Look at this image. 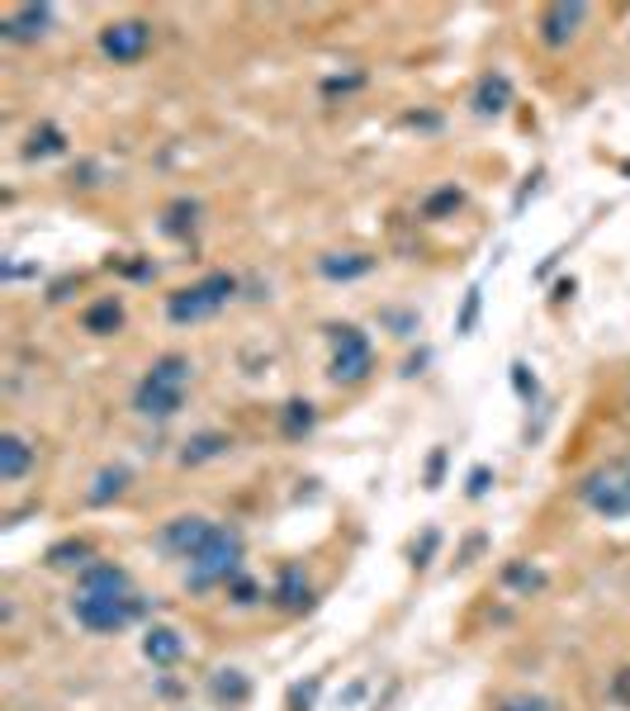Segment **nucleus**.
<instances>
[{
  "label": "nucleus",
  "mask_w": 630,
  "mask_h": 711,
  "mask_svg": "<svg viewBox=\"0 0 630 711\" xmlns=\"http://www.w3.org/2000/svg\"><path fill=\"white\" fill-rule=\"evenodd\" d=\"M191 379H195L191 356H181V352L156 356L148 366V375L138 379V389H133V413L152 418V422L176 418L185 408V394H191Z\"/></svg>",
  "instance_id": "f257e3e1"
},
{
  "label": "nucleus",
  "mask_w": 630,
  "mask_h": 711,
  "mask_svg": "<svg viewBox=\"0 0 630 711\" xmlns=\"http://www.w3.org/2000/svg\"><path fill=\"white\" fill-rule=\"evenodd\" d=\"M242 556H247L242 531H238V527H224V521H218L214 536L204 541V550H199L191 564H185V589H191V593L228 589V583L242 574Z\"/></svg>",
  "instance_id": "f03ea898"
},
{
  "label": "nucleus",
  "mask_w": 630,
  "mask_h": 711,
  "mask_svg": "<svg viewBox=\"0 0 630 711\" xmlns=\"http://www.w3.org/2000/svg\"><path fill=\"white\" fill-rule=\"evenodd\" d=\"M72 616L90 636H119L129 622L143 616L138 593H96V589H72Z\"/></svg>",
  "instance_id": "7ed1b4c3"
},
{
  "label": "nucleus",
  "mask_w": 630,
  "mask_h": 711,
  "mask_svg": "<svg viewBox=\"0 0 630 711\" xmlns=\"http://www.w3.org/2000/svg\"><path fill=\"white\" fill-rule=\"evenodd\" d=\"M232 294H238V280H232L228 271H214L195 284H185V290H176V294H166V319L176 327L204 323V319H214V313H224Z\"/></svg>",
  "instance_id": "20e7f679"
},
{
  "label": "nucleus",
  "mask_w": 630,
  "mask_h": 711,
  "mask_svg": "<svg viewBox=\"0 0 630 711\" xmlns=\"http://www.w3.org/2000/svg\"><path fill=\"white\" fill-rule=\"evenodd\" d=\"M327 337H333V366H327V375H333L337 385H366L374 370V346L366 332L356 323H333Z\"/></svg>",
  "instance_id": "39448f33"
},
{
  "label": "nucleus",
  "mask_w": 630,
  "mask_h": 711,
  "mask_svg": "<svg viewBox=\"0 0 630 711\" xmlns=\"http://www.w3.org/2000/svg\"><path fill=\"white\" fill-rule=\"evenodd\" d=\"M578 498L607 521L630 517V465H607V470L588 474V480L578 484Z\"/></svg>",
  "instance_id": "423d86ee"
},
{
  "label": "nucleus",
  "mask_w": 630,
  "mask_h": 711,
  "mask_svg": "<svg viewBox=\"0 0 630 711\" xmlns=\"http://www.w3.org/2000/svg\"><path fill=\"white\" fill-rule=\"evenodd\" d=\"M152 47V24L148 20H115L100 29V53L109 62H119V67H129V62H143Z\"/></svg>",
  "instance_id": "0eeeda50"
},
{
  "label": "nucleus",
  "mask_w": 630,
  "mask_h": 711,
  "mask_svg": "<svg viewBox=\"0 0 630 711\" xmlns=\"http://www.w3.org/2000/svg\"><path fill=\"white\" fill-rule=\"evenodd\" d=\"M214 527L218 521H209V517H199V513H185V517H171L162 531H156V546L166 550V556H176V560H185L191 564L199 550H204V541L214 536Z\"/></svg>",
  "instance_id": "6e6552de"
},
{
  "label": "nucleus",
  "mask_w": 630,
  "mask_h": 711,
  "mask_svg": "<svg viewBox=\"0 0 630 711\" xmlns=\"http://www.w3.org/2000/svg\"><path fill=\"white\" fill-rule=\"evenodd\" d=\"M583 20H588V6H583V0H555V6L541 10L535 29H541V43L545 47H569L574 34L583 29Z\"/></svg>",
  "instance_id": "1a4fd4ad"
},
{
  "label": "nucleus",
  "mask_w": 630,
  "mask_h": 711,
  "mask_svg": "<svg viewBox=\"0 0 630 711\" xmlns=\"http://www.w3.org/2000/svg\"><path fill=\"white\" fill-rule=\"evenodd\" d=\"M48 29H53V6L29 0V6H14L6 20H0V39L6 43H39Z\"/></svg>",
  "instance_id": "9d476101"
},
{
  "label": "nucleus",
  "mask_w": 630,
  "mask_h": 711,
  "mask_svg": "<svg viewBox=\"0 0 630 711\" xmlns=\"http://www.w3.org/2000/svg\"><path fill=\"white\" fill-rule=\"evenodd\" d=\"M271 603L280 612H290V616H298V612L313 607V583L304 574V564H280V574L271 583Z\"/></svg>",
  "instance_id": "9b49d317"
},
{
  "label": "nucleus",
  "mask_w": 630,
  "mask_h": 711,
  "mask_svg": "<svg viewBox=\"0 0 630 711\" xmlns=\"http://www.w3.org/2000/svg\"><path fill=\"white\" fill-rule=\"evenodd\" d=\"M143 655H148L152 669H171V664L185 659V636L176 626H166V622H152L148 636H143Z\"/></svg>",
  "instance_id": "f8f14e48"
},
{
  "label": "nucleus",
  "mask_w": 630,
  "mask_h": 711,
  "mask_svg": "<svg viewBox=\"0 0 630 711\" xmlns=\"http://www.w3.org/2000/svg\"><path fill=\"white\" fill-rule=\"evenodd\" d=\"M475 115L479 119H498V115H508V105H512V82L502 72H488L479 76V86H475Z\"/></svg>",
  "instance_id": "ddd939ff"
},
{
  "label": "nucleus",
  "mask_w": 630,
  "mask_h": 711,
  "mask_svg": "<svg viewBox=\"0 0 630 711\" xmlns=\"http://www.w3.org/2000/svg\"><path fill=\"white\" fill-rule=\"evenodd\" d=\"M129 484H133V470L129 465H105V470H96V480H90L86 503H90V508H109L115 498L129 494Z\"/></svg>",
  "instance_id": "4468645a"
},
{
  "label": "nucleus",
  "mask_w": 630,
  "mask_h": 711,
  "mask_svg": "<svg viewBox=\"0 0 630 711\" xmlns=\"http://www.w3.org/2000/svg\"><path fill=\"white\" fill-rule=\"evenodd\" d=\"M29 470H34V446H29L24 437L6 432V437H0V480H6V484H20Z\"/></svg>",
  "instance_id": "2eb2a0df"
},
{
  "label": "nucleus",
  "mask_w": 630,
  "mask_h": 711,
  "mask_svg": "<svg viewBox=\"0 0 630 711\" xmlns=\"http://www.w3.org/2000/svg\"><path fill=\"white\" fill-rule=\"evenodd\" d=\"M318 271L327 280H360L374 271V257H366V251H327V257H318Z\"/></svg>",
  "instance_id": "dca6fc26"
},
{
  "label": "nucleus",
  "mask_w": 630,
  "mask_h": 711,
  "mask_svg": "<svg viewBox=\"0 0 630 711\" xmlns=\"http://www.w3.org/2000/svg\"><path fill=\"white\" fill-rule=\"evenodd\" d=\"M232 451V437L228 432H195L191 441H185V451H181V465H209L218 461V455H228Z\"/></svg>",
  "instance_id": "f3484780"
},
{
  "label": "nucleus",
  "mask_w": 630,
  "mask_h": 711,
  "mask_svg": "<svg viewBox=\"0 0 630 711\" xmlns=\"http://www.w3.org/2000/svg\"><path fill=\"white\" fill-rule=\"evenodd\" d=\"M209 698L218 702V707H242L247 698H251V683H247V674L242 669H218L214 678H209Z\"/></svg>",
  "instance_id": "a211bd4d"
},
{
  "label": "nucleus",
  "mask_w": 630,
  "mask_h": 711,
  "mask_svg": "<svg viewBox=\"0 0 630 711\" xmlns=\"http://www.w3.org/2000/svg\"><path fill=\"white\" fill-rule=\"evenodd\" d=\"M313 427H318V408H313L308 399H290L285 408H280V432H285L290 441L308 437Z\"/></svg>",
  "instance_id": "6ab92c4d"
},
{
  "label": "nucleus",
  "mask_w": 630,
  "mask_h": 711,
  "mask_svg": "<svg viewBox=\"0 0 630 711\" xmlns=\"http://www.w3.org/2000/svg\"><path fill=\"white\" fill-rule=\"evenodd\" d=\"M82 327H86V332H96V337H109V332H119V327H123V304H119L115 294L100 299V304H90V309H86Z\"/></svg>",
  "instance_id": "aec40b11"
},
{
  "label": "nucleus",
  "mask_w": 630,
  "mask_h": 711,
  "mask_svg": "<svg viewBox=\"0 0 630 711\" xmlns=\"http://www.w3.org/2000/svg\"><path fill=\"white\" fill-rule=\"evenodd\" d=\"M96 560V550H90V541H57L53 550H48V569H76V574H82V569Z\"/></svg>",
  "instance_id": "412c9836"
},
{
  "label": "nucleus",
  "mask_w": 630,
  "mask_h": 711,
  "mask_svg": "<svg viewBox=\"0 0 630 711\" xmlns=\"http://www.w3.org/2000/svg\"><path fill=\"white\" fill-rule=\"evenodd\" d=\"M502 583H508V589L512 593H541L545 589V574H541V569H535V564H526V560H512L508 569H502Z\"/></svg>",
  "instance_id": "4be33fe9"
},
{
  "label": "nucleus",
  "mask_w": 630,
  "mask_h": 711,
  "mask_svg": "<svg viewBox=\"0 0 630 711\" xmlns=\"http://www.w3.org/2000/svg\"><path fill=\"white\" fill-rule=\"evenodd\" d=\"M57 152H67V138H62V129L43 123V129L29 133V148H24L29 162H43V157H57Z\"/></svg>",
  "instance_id": "5701e85b"
},
{
  "label": "nucleus",
  "mask_w": 630,
  "mask_h": 711,
  "mask_svg": "<svg viewBox=\"0 0 630 711\" xmlns=\"http://www.w3.org/2000/svg\"><path fill=\"white\" fill-rule=\"evenodd\" d=\"M195 218H199V204H195V200H176V204L166 209L162 233H171V237H191V233H195Z\"/></svg>",
  "instance_id": "b1692460"
},
{
  "label": "nucleus",
  "mask_w": 630,
  "mask_h": 711,
  "mask_svg": "<svg viewBox=\"0 0 630 711\" xmlns=\"http://www.w3.org/2000/svg\"><path fill=\"white\" fill-rule=\"evenodd\" d=\"M465 204V190L460 185H441L436 195H427V204H422V218H446V214H455Z\"/></svg>",
  "instance_id": "393cba45"
},
{
  "label": "nucleus",
  "mask_w": 630,
  "mask_h": 711,
  "mask_svg": "<svg viewBox=\"0 0 630 711\" xmlns=\"http://www.w3.org/2000/svg\"><path fill=\"white\" fill-rule=\"evenodd\" d=\"M318 688H323V674H313L308 683H294L290 688V711H313V702H318Z\"/></svg>",
  "instance_id": "a878e982"
},
{
  "label": "nucleus",
  "mask_w": 630,
  "mask_h": 711,
  "mask_svg": "<svg viewBox=\"0 0 630 711\" xmlns=\"http://www.w3.org/2000/svg\"><path fill=\"white\" fill-rule=\"evenodd\" d=\"M479 304H484V284H469L465 309H460V319H455V332H475V323H479Z\"/></svg>",
  "instance_id": "bb28decb"
},
{
  "label": "nucleus",
  "mask_w": 630,
  "mask_h": 711,
  "mask_svg": "<svg viewBox=\"0 0 630 711\" xmlns=\"http://www.w3.org/2000/svg\"><path fill=\"white\" fill-rule=\"evenodd\" d=\"M512 389L522 394L526 403H535V394H541V385H535V375L526 370V360H512Z\"/></svg>",
  "instance_id": "cd10ccee"
},
{
  "label": "nucleus",
  "mask_w": 630,
  "mask_h": 711,
  "mask_svg": "<svg viewBox=\"0 0 630 711\" xmlns=\"http://www.w3.org/2000/svg\"><path fill=\"white\" fill-rule=\"evenodd\" d=\"M436 546H441V531H436V527H427V531H422V546H413V564H417V569H427V564H432V556H436Z\"/></svg>",
  "instance_id": "c85d7f7f"
},
{
  "label": "nucleus",
  "mask_w": 630,
  "mask_h": 711,
  "mask_svg": "<svg viewBox=\"0 0 630 711\" xmlns=\"http://www.w3.org/2000/svg\"><path fill=\"white\" fill-rule=\"evenodd\" d=\"M228 597H232V603H238V607H251V603H257V597H261V589H257V583H251V579H232L228 583Z\"/></svg>",
  "instance_id": "c756f323"
},
{
  "label": "nucleus",
  "mask_w": 630,
  "mask_h": 711,
  "mask_svg": "<svg viewBox=\"0 0 630 711\" xmlns=\"http://www.w3.org/2000/svg\"><path fill=\"white\" fill-rule=\"evenodd\" d=\"M607 698L617 702V707H630V669H617V674H611V688H607Z\"/></svg>",
  "instance_id": "7c9ffc66"
},
{
  "label": "nucleus",
  "mask_w": 630,
  "mask_h": 711,
  "mask_svg": "<svg viewBox=\"0 0 630 711\" xmlns=\"http://www.w3.org/2000/svg\"><path fill=\"white\" fill-rule=\"evenodd\" d=\"M488 484H493V470H488V465H475V470H469V488H465V494H469V498H484Z\"/></svg>",
  "instance_id": "2f4dec72"
},
{
  "label": "nucleus",
  "mask_w": 630,
  "mask_h": 711,
  "mask_svg": "<svg viewBox=\"0 0 630 711\" xmlns=\"http://www.w3.org/2000/svg\"><path fill=\"white\" fill-rule=\"evenodd\" d=\"M498 711H550V702H545V698H531V692H522V698H508Z\"/></svg>",
  "instance_id": "473e14b6"
},
{
  "label": "nucleus",
  "mask_w": 630,
  "mask_h": 711,
  "mask_svg": "<svg viewBox=\"0 0 630 711\" xmlns=\"http://www.w3.org/2000/svg\"><path fill=\"white\" fill-rule=\"evenodd\" d=\"M441 474H446V446L432 451V461H427V488H441Z\"/></svg>",
  "instance_id": "72a5a7b5"
},
{
  "label": "nucleus",
  "mask_w": 630,
  "mask_h": 711,
  "mask_svg": "<svg viewBox=\"0 0 630 711\" xmlns=\"http://www.w3.org/2000/svg\"><path fill=\"white\" fill-rule=\"evenodd\" d=\"M360 86V76H333V82H323V95H346V90H356Z\"/></svg>",
  "instance_id": "f704fd0d"
},
{
  "label": "nucleus",
  "mask_w": 630,
  "mask_h": 711,
  "mask_svg": "<svg viewBox=\"0 0 630 711\" xmlns=\"http://www.w3.org/2000/svg\"><path fill=\"white\" fill-rule=\"evenodd\" d=\"M422 366H427V352H422V356H413V360H408V366H403V375H417Z\"/></svg>",
  "instance_id": "c9c22d12"
}]
</instances>
